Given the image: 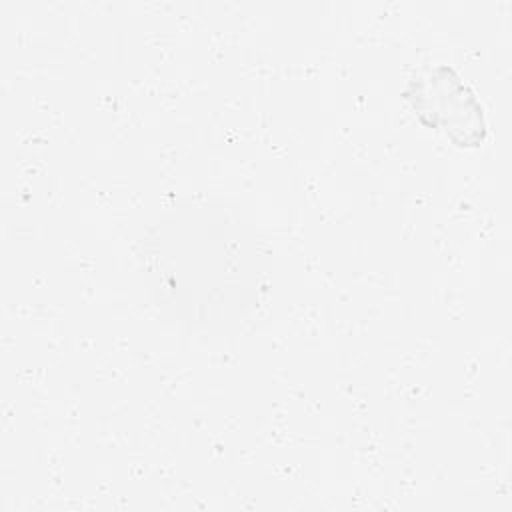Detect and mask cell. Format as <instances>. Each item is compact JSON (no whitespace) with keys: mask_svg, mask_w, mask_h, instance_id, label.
I'll list each match as a JSON object with an SVG mask.
<instances>
[{"mask_svg":"<svg viewBox=\"0 0 512 512\" xmlns=\"http://www.w3.org/2000/svg\"><path fill=\"white\" fill-rule=\"evenodd\" d=\"M258 248L226 210L192 204L162 218L148 236V272L164 304L194 326L238 320L258 286Z\"/></svg>","mask_w":512,"mask_h":512,"instance_id":"6da1fadb","label":"cell"},{"mask_svg":"<svg viewBox=\"0 0 512 512\" xmlns=\"http://www.w3.org/2000/svg\"><path fill=\"white\" fill-rule=\"evenodd\" d=\"M402 96L422 126L446 134L454 146L478 148L486 140L484 106L452 66L438 64L410 78Z\"/></svg>","mask_w":512,"mask_h":512,"instance_id":"7a4b0ae2","label":"cell"}]
</instances>
